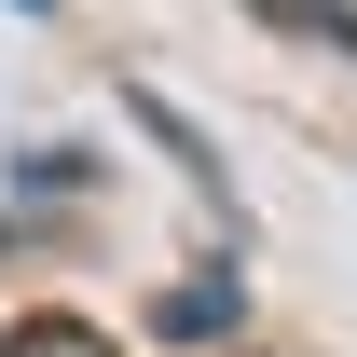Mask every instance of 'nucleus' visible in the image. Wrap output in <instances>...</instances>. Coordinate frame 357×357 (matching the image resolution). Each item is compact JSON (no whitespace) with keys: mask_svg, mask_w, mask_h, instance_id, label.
Listing matches in <instances>:
<instances>
[{"mask_svg":"<svg viewBox=\"0 0 357 357\" xmlns=\"http://www.w3.org/2000/svg\"><path fill=\"white\" fill-rule=\"evenodd\" d=\"M151 330H165L178 357H192V344H234V330H248V289H234V275H178L165 303H151Z\"/></svg>","mask_w":357,"mask_h":357,"instance_id":"f257e3e1","label":"nucleus"},{"mask_svg":"<svg viewBox=\"0 0 357 357\" xmlns=\"http://www.w3.org/2000/svg\"><path fill=\"white\" fill-rule=\"evenodd\" d=\"M0 357H110V330H83V316H14Z\"/></svg>","mask_w":357,"mask_h":357,"instance_id":"f03ea898","label":"nucleus"},{"mask_svg":"<svg viewBox=\"0 0 357 357\" xmlns=\"http://www.w3.org/2000/svg\"><path fill=\"white\" fill-rule=\"evenodd\" d=\"M28 14H42V0H28Z\"/></svg>","mask_w":357,"mask_h":357,"instance_id":"7ed1b4c3","label":"nucleus"}]
</instances>
